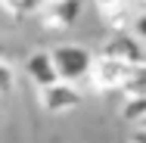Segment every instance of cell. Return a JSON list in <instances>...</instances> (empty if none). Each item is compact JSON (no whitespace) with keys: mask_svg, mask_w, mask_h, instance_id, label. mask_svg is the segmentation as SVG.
Masks as SVG:
<instances>
[{"mask_svg":"<svg viewBox=\"0 0 146 143\" xmlns=\"http://www.w3.org/2000/svg\"><path fill=\"white\" fill-rule=\"evenodd\" d=\"M50 56H53V65H56V75L62 81H84L90 72V65H93V50L84 47V44H56L53 50H50Z\"/></svg>","mask_w":146,"mask_h":143,"instance_id":"cell-1","label":"cell"},{"mask_svg":"<svg viewBox=\"0 0 146 143\" xmlns=\"http://www.w3.org/2000/svg\"><path fill=\"white\" fill-rule=\"evenodd\" d=\"M137 65H127V62H118L112 56H93V65H90L87 78L93 90L106 93V90H124V84L131 81Z\"/></svg>","mask_w":146,"mask_h":143,"instance_id":"cell-2","label":"cell"},{"mask_svg":"<svg viewBox=\"0 0 146 143\" xmlns=\"http://www.w3.org/2000/svg\"><path fill=\"white\" fill-rule=\"evenodd\" d=\"M100 56H112L118 62H127V65H143L146 62V44L134 34V31L121 28L115 34H109L100 47Z\"/></svg>","mask_w":146,"mask_h":143,"instance_id":"cell-3","label":"cell"},{"mask_svg":"<svg viewBox=\"0 0 146 143\" xmlns=\"http://www.w3.org/2000/svg\"><path fill=\"white\" fill-rule=\"evenodd\" d=\"M37 90H40V106H44L50 115L72 112V109H78V106H81V100H84L75 81H62V78H56L53 84L37 87Z\"/></svg>","mask_w":146,"mask_h":143,"instance_id":"cell-4","label":"cell"},{"mask_svg":"<svg viewBox=\"0 0 146 143\" xmlns=\"http://www.w3.org/2000/svg\"><path fill=\"white\" fill-rule=\"evenodd\" d=\"M40 19V25L50 31H65L72 28L81 16V0H44L34 13Z\"/></svg>","mask_w":146,"mask_h":143,"instance_id":"cell-5","label":"cell"},{"mask_svg":"<svg viewBox=\"0 0 146 143\" xmlns=\"http://www.w3.org/2000/svg\"><path fill=\"white\" fill-rule=\"evenodd\" d=\"M25 75L34 81V87L53 84L59 75H56V65H53L50 50H31L28 56H25Z\"/></svg>","mask_w":146,"mask_h":143,"instance_id":"cell-6","label":"cell"},{"mask_svg":"<svg viewBox=\"0 0 146 143\" xmlns=\"http://www.w3.org/2000/svg\"><path fill=\"white\" fill-rule=\"evenodd\" d=\"M143 115H146V93H127V100L121 106V118L131 121V124H137Z\"/></svg>","mask_w":146,"mask_h":143,"instance_id":"cell-7","label":"cell"},{"mask_svg":"<svg viewBox=\"0 0 146 143\" xmlns=\"http://www.w3.org/2000/svg\"><path fill=\"white\" fill-rule=\"evenodd\" d=\"M40 3L44 0H0L3 13H9L13 19H28V16H34Z\"/></svg>","mask_w":146,"mask_h":143,"instance_id":"cell-8","label":"cell"},{"mask_svg":"<svg viewBox=\"0 0 146 143\" xmlns=\"http://www.w3.org/2000/svg\"><path fill=\"white\" fill-rule=\"evenodd\" d=\"M16 90V65L0 56V96H9Z\"/></svg>","mask_w":146,"mask_h":143,"instance_id":"cell-9","label":"cell"},{"mask_svg":"<svg viewBox=\"0 0 146 143\" xmlns=\"http://www.w3.org/2000/svg\"><path fill=\"white\" fill-rule=\"evenodd\" d=\"M131 31L146 44V9H143V13H137V16H131Z\"/></svg>","mask_w":146,"mask_h":143,"instance_id":"cell-10","label":"cell"},{"mask_svg":"<svg viewBox=\"0 0 146 143\" xmlns=\"http://www.w3.org/2000/svg\"><path fill=\"white\" fill-rule=\"evenodd\" d=\"M131 143H146V124H137V131H131Z\"/></svg>","mask_w":146,"mask_h":143,"instance_id":"cell-11","label":"cell"},{"mask_svg":"<svg viewBox=\"0 0 146 143\" xmlns=\"http://www.w3.org/2000/svg\"><path fill=\"white\" fill-rule=\"evenodd\" d=\"M96 6H109V3H118V0H93Z\"/></svg>","mask_w":146,"mask_h":143,"instance_id":"cell-12","label":"cell"},{"mask_svg":"<svg viewBox=\"0 0 146 143\" xmlns=\"http://www.w3.org/2000/svg\"><path fill=\"white\" fill-rule=\"evenodd\" d=\"M137 124H146V115H143V118H140V121H137Z\"/></svg>","mask_w":146,"mask_h":143,"instance_id":"cell-13","label":"cell"},{"mask_svg":"<svg viewBox=\"0 0 146 143\" xmlns=\"http://www.w3.org/2000/svg\"><path fill=\"white\" fill-rule=\"evenodd\" d=\"M0 56H3V41H0Z\"/></svg>","mask_w":146,"mask_h":143,"instance_id":"cell-14","label":"cell"}]
</instances>
